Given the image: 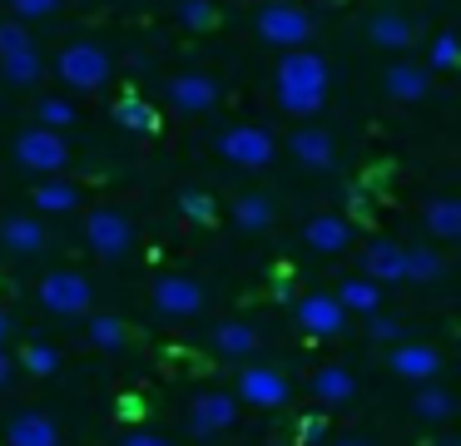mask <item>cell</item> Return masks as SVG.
<instances>
[{
  "mask_svg": "<svg viewBox=\"0 0 461 446\" xmlns=\"http://www.w3.org/2000/svg\"><path fill=\"white\" fill-rule=\"evenodd\" d=\"M273 85H278V105L288 114H318L322 99H328V59L318 50H283L278 69H273Z\"/></svg>",
  "mask_w": 461,
  "mask_h": 446,
  "instance_id": "obj_1",
  "label": "cell"
},
{
  "mask_svg": "<svg viewBox=\"0 0 461 446\" xmlns=\"http://www.w3.org/2000/svg\"><path fill=\"white\" fill-rule=\"evenodd\" d=\"M55 75H60V85L75 89V95H95V89L110 85L114 59H110V50L95 45V40H75V45H65L60 55H55Z\"/></svg>",
  "mask_w": 461,
  "mask_h": 446,
  "instance_id": "obj_2",
  "label": "cell"
},
{
  "mask_svg": "<svg viewBox=\"0 0 461 446\" xmlns=\"http://www.w3.org/2000/svg\"><path fill=\"white\" fill-rule=\"evenodd\" d=\"M253 25H258V35L278 50H303L312 40V15L298 0H268V5H258V20H253Z\"/></svg>",
  "mask_w": 461,
  "mask_h": 446,
  "instance_id": "obj_3",
  "label": "cell"
},
{
  "mask_svg": "<svg viewBox=\"0 0 461 446\" xmlns=\"http://www.w3.org/2000/svg\"><path fill=\"white\" fill-rule=\"evenodd\" d=\"M15 159H21V168H31V174L55 178V174L70 168V144H65L60 129L35 124V129H25V134L15 139Z\"/></svg>",
  "mask_w": 461,
  "mask_h": 446,
  "instance_id": "obj_4",
  "label": "cell"
},
{
  "mask_svg": "<svg viewBox=\"0 0 461 446\" xmlns=\"http://www.w3.org/2000/svg\"><path fill=\"white\" fill-rule=\"evenodd\" d=\"M219 154L229 159L233 168H268L273 154H278V144H273V134L258 124H233L219 134Z\"/></svg>",
  "mask_w": 461,
  "mask_h": 446,
  "instance_id": "obj_5",
  "label": "cell"
},
{
  "mask_svg": "<svg viewBox=\"0 0 461 446\" xmlns=\"http://www.w3.org/2000/svg\"><path fill=\"white\" fill-rule=\"evenodd\" d=\"M85 243L100 258H124L134 248V223L120 208H90V218H85Z\"/></svg>",
  "mask_w": 461,
  "mask_h": 446,
  "instance_id": "obj_6",
  "label": "cell"
},
{
  "mask_svg": "<svg viewBox=\"0 0 461 446\" xmlns=\"http://www.w3.org/2000/svg\"><path fill=\"white\" fill-rule=\"evenodd\" d=\"M41 303L50 307L55 317H80V313H90V303H95V287H90V278H80V273H45V283H41Z\"/></svg>",
  "mask_w": 461,
  "mask_h": 446,
  "instance_id": "obj_7",
  "label": "cell"
},
{
  "mask_svg": "<svg viewBox=\"0 0 461 446\" xmlns=\"http://www.w3.org/2000/svg\"><path fill=\"white\" fill-rule=\"evenodd\" d=\"M233 402H249V406H283L288 402V377L278 367H243L239 372V396Z\"/></svg>",
  "mask_w": 461,
  "mask_h": 446,
  "instance_id": "obj_8",
  "label": "cell"
},
{
  "mask_svg": "<svg viewBox=\"0 0 461 446\" xmlns=\"http://www.w3.org/2000/svg\"><path fill=\"white\" fill-rule=\"evenodd\" d=\"M154 307L169 313V317H194L203 307V287L184 273H164L159 283H154Z\"/></svg>",
  "mask_w": 461,
  "mask_h": 446,
  "instance_id": "obj_9",
  "label": "cell"
},
{
  "mask_svg": "<svg viewBox=\"0 0 461 446\" xmlns=\"http://www.w3.org/2000/svg\"><path fill=\"white\" fill-rule=\"evenodd\" d=\"M169 105L179 114H209L219 105V79L209 75H174L169 79Z\"/></svg>",
  "mask_w": 461,
  "mask_h": 446,
  "instance_id": "obj_10",
  "label": "cell"
},
{
  "mask_svg": "<svg viewBox=\"0 0 461 446\" xmlns=\"http://www.w3.org/2000/svg\"><path fill=\"white\" fill-rule=\"evenodd\" d=\"M402 268H407V248L392 243V238H377V243L362 248V278H372L377 287L402 283Z\"/></svg>",
  "mask_w": 461,
  "mask_h": 446,
  "instance_id": "obj_11",
  "label": "cell"
},
{
  "mask_svg": "<svg viewBox=\"0 0 461 446\" xmlns=\"http://www.w3.org/2000/svg\"><path fill=\"white\" fill-rule=\"evenodd\" d=\"M298 327H308L312 337H332L348 327V313H342V303L332 293H308L298 303Z\"/></svg>",
  "mask_w": 461,
  "mask_h": 446,
  "instance_id": "obj_12",
  "label": "cell"
},
{
  "mask_svg": "<svg viewBox=\"0 0 461 446\" xmlns=\"http://www.w3.org/2000/svg\"><path fill=\"white\" fill-rule=\"evenodd\" d=\"M303 243L312 253H342V248H352V223L342 214H312L303 228Z\"/></svg>",
  "mask_w": 461,
  "mask_h": 446,
  "instance_id": "obj_13",
  "label": "cell"
},
{
  "mask_svg": "<svg viewBox=\"0 0 461 446\" xmlns=\"http://www.w3.org/2000/svg\"><path fill=\"white\" fill-rule=\"evenodd\" d=\"M233 416H239V402H233L229 392H203L189 412V426L199 436H213V432H223V426H233Z\"/></svg>",
  "mask_w": 461,
  "mask_h": 446,
  "instance_id": "obj_14",
  "label": "cell"
},
{
  "mask_svg": "<svg viewBox=\"0 0 461 446\" xmlns=\"http://www.w3.org/2000/svg\"><path fill=\"white\" fill-rule=\"evenodd\" d=\"M5 446H60V426L45 412H21L5 426Z\"/></svg>",
  "mask_w": 461,
  "mask_h": 446,
  "instance_id": "obj_15",
  "label": "cell"
},
{
  "mask_svg": "<svg viewBox=\"0 0 461 446\" xmlns=\"http://www.w3.org/2000/svg\"><path fill=\"white\" fill-rule=\"evenodd\" d=\"M392 372L407 377V382H431L441 372V357H437V347L402 342V347H392Z\"/></svg>",
  "mask_w": 461,
  "mask_h": 446,
  "instance_id": "obj_16",
  "label": "cell"
},
{
  "mask_svg": "<svg viewBox=\"0 0 461 446\" xmlns=\"http://www.w3.org/2000/svg\"><path fill=\"white\" fill-rule=\"evenodd\" d=\"M0 243L11 248V253H21V258L41 253V248H45V228H41V218H31V214H11L5 223H0Z\"/></svg>",
  "mask_w": 461,
  "mask_h": 446,
  "instance_id": "obj_17",
  "label": "cell"
},
{
  "mask_svg": "<svg viewBox=\"0 0 461 446\" xmlns=\"http://www.w3.org/2000/svg\"><path fill=\"white\" fill-rule=\"evenodd\" d=\"M288 149L303 168H332V134L328 129H293Z\"/></svg>",
  "mask_w": 461,
  "mask_h": 446,
  "instance_id": "obj_18",
  "label": "cell"
},
{
  "mask_svg": "<svg viewBox=\"0 0 461 446\" xmlns=\"http://www.w3.org/2000/svg\"><path fill=\"white\" fill-rule=\"evenodd\" d=\"M367 35L377 50H407L411 45V20L402 15V10H377V15L367 20Z\"/></svg>",
  "mask_w": 461,
  "mask_h": 446,
  "instance_id": "obj_19",
  "label": "cell"
},
{
  "mask_svg": "<svg viewBox=\"0 0 461 446\" xmlns=\"http://www.w3.org/2000/svg\"><path fill=\"white\" fill-rule=\"evenodd\" d=\"M31 204L41 208V214H70V208H80V188L65 174H55V178H41V184H35Z\"/></svg>",
  "mask_w": 461,
  "mask_h": 446,
  "instance_id": "obj_20",
  "label": "cell"
},
{
  "mask_svg": "<svg viewBox=\"0 0 461 446\" xmlns=\"http://www.w3.org/2000/svg\"><path fill=\"white\" fill-rule=\"evenodd\" d=\"M382 89H387L392 99H402V105H411V99H421L431 89V75L421 65H392L387 75H382Z\"/></svg>",
  "mask_w": 461,
  "mask_h": 446,
  "instance_id": "obj_21",
  "label": "cell"
},
{
  "mask_svg": "<svg viewBox=\"0 0 461 446\" xmlns=\"http://www.w3.org/2000/svg\"><path fill=\"white\" fill-rule=\"evenodd\" d=\"M114 124L130 129V134H154V129H159V114H154V105L144 95H120L114 99Z\"/></svg>",
  "mask_w": 461,
  "mask_h": 446,
  "instance_id": "obj_22",
  "label": "cell"
},
{
  "mask_svg": "<svg viewBox=\"0 0 461 446\" xmlns=\"http://www.w3.org/2000/svg\"><path fill=\"white\" fill-rule=\"evenodd\" d=\"M421 228H427L431 238H441V243L461 238V204L456 198H431V204L421 208Z\"/></svg>",
  "mask_w": 461,
  "mask_h": 446,
  "instance_id": "obj_23",
  "label": "cell"
},
{
  "mask_svg": "<svg viewBox=\"0 0 461 446\" xmlns=\"http://www.w3.org/2000/svg\"><path fill=\"white\" fill-rule=\"evenodd\" d=\"M213 347H219L223 357H253V352H258V332H253L249 323H239V317H233V323L213 327Z\"/></svg>",
  "mask_w": 461,
  "mask_h": 446,
  "instance_id": "obj_24",
  "label": "cell"
},
{
  "mask_svg": "<svg viewBox=\"0 0 461 446\" xmlns=\"http://www.w3.org/2000/svg\"><path fill=\"white\" fill-rule=\"evenodd\" d=\"M332 297L342 303V313H377L382 307V287L372 283V278H348Z\"/></svg>",
  "mask_w": 461,
  "mask_h": 446,
  "instance_id": "obj_25",
  "label": "cell"
},
{
  "mask_svg": "<svg viewBox=\"0 0 461 446\" xmlns=\"http://www.w3.org/2000/svg\"><path fill=\"white\" fill-rule=\"evenodd\" d=\"M233 223H239L243 233H263V228L273 223V198H268V194H243V198H233Z\"/></svg>",
  "mask_w": 461,
  "mask_h": 446,
  "instance_id": "obj_26",
  "label": "cell"
},
{
  "mask_svg": "<svg viewBox=\"0 0 461 446\" xmlns=\"http://www.w3.org/2000/svg\"><path fill=\"white\" fill-rule=\"evenodd\" d=\"M0 75L11 79V85H35L41 79V55L31 50H15V55H0Z\"/></svg>",
  "mask_w": 461,
  "mask_h": 446,
  "instance_id": "obj_27",
  "label": "cell"
},
{
  "mask_svg": "<svg viewBox=\"0 0 461 446\" xmlns=\"http://www.w3.org/2000/svg\"><path fill=\"white\" fill-rule=\"evenodd\" d=\"M174 20H179L184 30H194V35H203V30L219 25V10H213V0H179V5H174Z\"/></svg>",
  "mask_w": 461,
  "mask_h": 446,
  "instance_id": "obj_28",
  "label": "cell"
},
{
  "mask_svg": "<svg viewBox=\"0 0 461 446\" xmlns=\"http://www.w3.org/2000/svg\"><path fill=\"white\" fill-rule=\"evenodd\" d=\"M431 278H441V253L437 248H407L402 283H431Z\"/></svg>",
  "mask_w": 461,
  "mask_h": 446,
  "instance_id": "obj_29",
  "label": "cell"
},
{
  "mask_svg": "<svg viewBox=\"0 0 461 446\" xmlns=\"http://www.w3.org/2000/svg\"><path fill=\"white\" fill-rule=\"evenodd\" d=\"M352 387L357 382H352V372H342V367H322V372L312 377V392H318L322 402H348Z\"/></svg>",
  "mask_w": 461,
  "mask_h": 446,
  "instance_id": "obj_30",
  "label": "cell"
},
{
  "mask_svg": "<svg viewBox=\"0 0 461 446\" xmlns=\"http://www.w3.org/2000/svg\"><path fill=\"white\" fill-rule=\"evenodd\" d=\"M411 406H417V416H421V422H447V416L456 412V396H451V392H441V387H421V392H417V402H411Z\"/></svg>",
  "mask_w": 461,
  "mask_h": 446,
  "instance_id": "obj_31",
  "label": "cell"
},
{
  "mask_svg": "<svg viewBox=\"0 0 461 446\" xmlns=\"http://www.w3.org/2000/svg\"><path fill=\"white\" fill-rule=\"evenodd\" d=\"M90 342L95 347H104V352H120L124 342H130V332H124V323L120 317H90Z\"/></svg>",
  "mask_w": 461,
  "mask_h": 446,
  "instance_id": "obj_32",
  "label": "cell"
},
{
  "mask_svg": "<svg viewBox=\"0 0 461 446\" xmlns=\"http://www.w3.org/2000/svg\"><path fill=\"white\" fill-rule=\"evenodd\" d=\"M41 124L45 129H70L75 124V105L65 95H45L41 99Z\"/></svg>",
  "mask_w": 461,
  "mask_h": 446,
  "instance_id": "obj_33",
  "label": "cell"
},
{
  "mask_svg": "<svg viewBox=\"0 0 461 446\" xmlns=\"http://www.w3.org/2000/svg\"><path fill=\"white\" fill-rule=\"evenodd\" d=\"M21 362H25V372H35V377H55L60 352H55V347H45V342H31V347L21 352Z\"/></svg>",
  "mask_w": 461,
  "mask_h": 446,
  "instance_id": "obj_34",
  "label": "cell"
},
{
  "mask_svg": "<svg viewBox=\"0 0 461 446\" xmlns=\"http://www.w3.org/2000/svg\"><path fill=\"white\" fill-rule=\"evenodd\" d=\"M179 208H184V218H189V223H213V218H219V208H213V198H209V194H199V188H189V194H179Z\"/></svg>",
  "mask_w": 461,
  "mask_h": 446,
  "instance_id": "obj_35",
  "label": "cell"
},
{
  "mask_svg": "<svg viewBox=\"0 0 461 446\" xmlns=\"http://www.w3.org/2000/svg\"><path fill=\"white\" fill-rule=\"evenodd\" d=\"M431 69H456L461 65V50H456V35H451V30H441L437 40H431Z\"/></svg>",
  "mask_w": 461,
  "mask_h": 446,
  "instance_id": "obj_36",
  "label": "cell"
},
{
  "mask_svg": "<svg viewBox=\"0 0 461 446\" xmlns=\"http://www.w3.org/2000/svg\"><path fill=\"white\" fill-rule=\"evenodd\" d=\"M5 10H11L15 20H45V15H55L60 10V0H5Z\"/></svg>",
  "mask_w": 461,
  "mask_h": 446,
  "instance_id": "obj_37",
  "label": "cell"
},
{
  "mask_svg": "<svg viewBox=\"0 0 461 446\" xmlns=\"http://www.w3.org/2000/svg\"><path fill=\"white\" fill-rule=\"evenodd\" d=\"M35 40L25 35V25L21 20H5V25H0V55H15V50H31Z\"/></svg>",
  "mask_w": 461,
  "mask_h": 446,
  "instance_id": "obj_38",
  "label": "cell"
},
{
  "mask_svg": "<svg viewBox=\"0 0 461 446\" xmlns=\"http://www.w3.org/2000/svg\"><path fill=\"white\" fill-rule=\"evenodd\" d=\"M372 337H377V342H397L402 323H392V317H372Z\"/></svg>",
  "mask_w": 461,
  "mask_h": 446,
  "instance_id": "obj_39",
  "label": "cell"
},
{
  "mask_svg": "<svg viewBox=\"0 0 461 446\" xmlns=\"http://www.w3.org/2000/svg\"><path fill=\"white\" fill-rule=\"evenodd\" d=\"M120 446H169V441H164V436H154V432H130Z\"/></svg>",
  "mask_w": 461,
  "mask_h": 446,
  "instance_id": "obj_40",
  "label": "cell"
},
{
  "mask_svg": "<svg viewBox=\"0 0 461 446\" xmlns=\"http://www.w3.org/2000/svg\"><path fill=\"white\" fill-rule=\"evenodd\" d=\"M298 436H303V441H318V436H322V416H308V422L298 426Z\"/></svg>",
  "mask_w": 461,
  "mask_h": 446,
  "instance_id": "obj_41",
  "label": "cell"
},
{
  "mask_svg": "<svg viewBox=\"0 0 461 446\" xmlns=\"http://www.w3.org/2000/svg\"><path fill=\"white\" fill-rule=\"evenodd\" d=\"M11 377H15V362H11V357H5V352H0V387L11 382Z\"/></svg>",
  "mask_w": 461,
  "mask_h": 446,
  "instance_id": "obj_42",
  "label": "cell"
},
{
  "mask_svg": "<svg viewBox=\"0 0 461 446\" xmlns=\"http://www.w3.org/2000/svg\"><path fill=\"white\" fill-rule=\"evenodd\" d=\"M431 446H461V441H456V436H437Z\"/></svg>",
  "mask_w": 461,
  "mask_h": 446,
  "instance_id": "obj_43",
  "label": "cell"
},
{
  "mask_svg": "<svg viewBox=\"0 0 461 446\" xmlns=\"http://www.w3.org/2000/svg\"><path fill=\"white\" fill-rule=\"evenodd\" d=\"M5 332H11V323H5V313H0V342H5Z\"/></svg>",
  "mask_w": 461,
  "mask_h": 446,
  "instance_id": "obj_44",
  "label": "cell"
},
{
  "mask_svg": "<svg viewBox=\"0 0 461 446\" xmlns=\"http://www.w3.org/2000/svg\"><path fill=\"white\" fill-rule=\"evenodd\" d=\"M338 446H367V441H357V436H352V441H338Z\"/></svg>",
  "mask_w": 461,
  "mask_h": 446,
  "instance_id": "obj_45",
  "label": "cell"
},
{
  "mask_svg": "<svg viewBox=\"0 0 461 446\" xmlns=\"http://www.w3.org/2000/svg\"><path fill=\"white\" fill-rule=\"evenodd\" d=\"M0 5H5V0H0Z\"/></svg>",
  "mask_w": 461,
  "mask_h": 446,
  "instance_id": "obj_46",
  "label": "cell"
}]
</instances>
